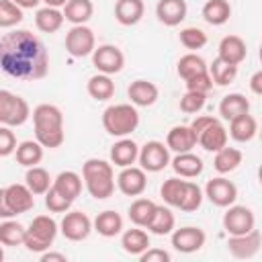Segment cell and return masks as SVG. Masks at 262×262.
I'll list each match as a JSON object with an SVG mask.
<instances>
[{"instance_id": "8d00e7d4", "label": "cell", "mask_w": 262, "mask_h": 262, "mask_svg": "<svg viewBox=\"0 0 262 262\" xmlns=\"http://www.w3.org/2000/svg\"><path fill=\"white\" fill-rule=\"evenodd\" d=\"M207 72H209L213 84H217V86H227L229 82L235 80V76H237V66H231V63H227V61H223V59L217 57V59H213L211 66H207Z\"/></svg>"}, {"instance_id": "681fc988", "label": "cell", "mask_w": 262, "mask_h": 262, "mask_svg": "<svg viewBox=\"0 0 262 262\" xmlns=\"http://www.w3.org/2000/svg\"><path fill=\"white\" fill-rule=\"evenodd\" d=\"M16 149V137L10 131V127L0 125V158H6L10 154H14Z\"/></svg>"}, {"instance_id": "ee69618b", "label": "cell", "mask_w": 262, "mask_h": 262, "mask_svg": "<svg viewBox=\"0 0 262 262\" xmlns=\"http://www.w3.org/2000/svg\"><path fill=\"white\" fill-rule=\"evenodd\" d=\"M23 20V8L16 6L12 0H0V27L10 29Z\"/></svg>"}, {"instance_id": "83f0119b", "label": "cell", "mask_w": 262, "mask_h": 262, "mask_svg": "<svg viewBox=\"0 0 262 262\" xmlns=\"http://www.w3.org/2000/svg\"><path fill=\"white\" fill-rule=\"evenodd\" d=\"M63 20H66L63 18V12L59 8H51V6H43L35 14V25L43 33H55V31H59L61 25H63Z\"/></svg>"}, {"instance_id": "d590c367", "label": "cell", "mask_w": 262, "mask_h": 262, "mask_svg": "<svg viewBox=\"0 0 262 262\" xmlns=\"http://www.w3.org/2000/svg\"><path fill=\"white\" fill-rule=\"evenodd\" d=\"M242 164V151L235 147H221L219 151H215V160H213V168L219 174H227L231 170H235Z\"/></svg>"}, {"instance_id": "6da1fadb", "label": "cell", "mask_w": 262, "mask_h": 262, "mask_svg": "<svg viewBox=\"0 0 262 262\" xmlns=\"http://www.w3.org/2000/svg\"><path fill=\"white\" fill-rule=\"evenodd\" d=\"M0 68L18 80H39L49 70V55L37 35L18 29L0 37Z\"/></svg>"}, {"instance_id": "b9f144b4", "label": "cell", "mask_w": 262, "mask_h": 262, "mask_svg": "<svg viewBox=\"0 0 262 262\" xmlns=\"http://www.w3.org/2000/svg\"><path fill=\"white\" fill-rule=\"evenodd\" d=\"M184 186H186V180H180V178H168L164 180L162 188H160V194L162 199L172 205V207H178L180 205V199L184 194Z\"/></svg>"}, {"instance_id": "d6a6232c", "label": "cell", "mask_w": 262, "mask_h": 262, "mask_svg": "<svg viewBox=\"0 0 262 262\" xmlns=\"http://www.w3.org/2000/svg\"><path fill=\"white\" fill-rule=\"evenodd\" d=\"M156 203L149 199H135L129 207V219L137 225V227H147L154 213H156Z\"/></svg>"}, {"instance_id": "9f6ffc18", "label": "cell", "mask_w": 262, "mask_h": 262, "mask_svg": "<svg viewBox=\"0 0 262 262\" xmlns=\"http://www.w3.org/2000/svg\"><path fill=\"white\" fill-rule=\"evenodd\" d=\"M16 6H20V8H35L41 0H12Z\"/></svg>"}, {"instance_id": "7bdbcfd3", "label": "cell", "mask_w": 262, "mask_h": 262, "mask_svg": "<svg viewBox=\"0 0 262 262\" xmlns=\"http://www.w3.org/2000/svg\"><path fill=\"white\" fill-rule=\"evenodd\" d=\"M201 203H203V190H201V186L186 180L184 194H182V199H180L178 209H182V211H186V213H192V211H196V209L201 207Z\"/></svg>"}, {"instance_id": "c3c4849f", "label": "cell", "mask_w": 262, "mask_h": 262, "mask_svg": "<svg viewBox=\"0 0 262 262\" xmlns=\"http://www.w3.org/2000/svg\"><path fill=\"white\" fill-rule=\"evenodd\" d=\"M184 82H186V90H192V92H203V94H207V92L213 88V80H211L209 72L194 74V76H190V78L184 80Z\"/></svg>"}, {"instance_id": "e575fe53", "label": "cell", "mask_w": 262, "mask_h": 262, "mask_svg": "<svg viewBox=\"0 0 262 262\" xmlns=\"http://www.w3.org/2000/svg\"><path fill=\"white\" fill-rule=\"evenodd\" d=\"M14 154H16V162L20 166L31 168V166H37L43 160V145L39 141H23V143L16 145Z\"/></svg>"}, {"instance_id": "ac0fdd59", "label": "cell", "mask_w": 262, "mask_h": 262, "mask_svg": "<svg viewBox=\"0 0 262 262\" xmlns=\"http://www.w3.org/2000/svg\"><path fill=\"white\" fill-rule=\"evenodd\" d=\"M248 55V49H246V41L237 35H227L221 39L219 43V59L231 63V66H239Z\"/></svg>"}, {"instance_id": "d4e9b609", "label": "cell", "mask_w": 262, "mask_h": 262, "mask_svg": "<svg viewBox=\"0 0 262 262\" xmlns=\"http://www.w3.org/2000/svg\"><path fill=\"white\" fill-rule=\"evenodd\" d=\"M59 194H63L68 201H76L78 196H80V192H82V178H80V174H76V172H72V170H66V172H59L57 174V178L53 180V184H51Z\"/></svg>"}, {"instance_id": "277c9868", "label": "cell", "mask_w": 262, "mask_h": 262, "mask_svg": "<svg viewBox=\"0 0 262 262\" xmlns=\"http://www.w3.org/2000/svg\"><path fill=\"white\" fill-rule=\"evenodd\" d=\"M137 125H139V113L133 104L127 102L111 104L102 113V127L113 137H127L137 129Z\"/></svg>"}, {"instance_id": "52a82bcc", "label": "cell", "mask_w": 262, "mask_h": 262, "mask_svg": "<svg viewBox=\"0 0 262 262\" xmlns=\"http://www.w3.org/2000/svg\"><path fill=\"white\" fill-rule=\"evenodd\" d=\"M96 41L92 29L86 25H74L66 35V49L72 57H86L94 51Z\"/></svg>"}, {"instance_id": "8992f818", "label": "cell", "mask_w": 262, "mask_h": 262, "mask_svg": "<svg viewBox=\"0 0 262 262\" xmlns=\"http://www.w3.org/2000/svg\"><path fill=\"white\" fill-rule=\"evenodd\" d=\"M31 117L29 102L10 90H0V125L18 127Z\"/></svg>"}, {"instance_id": "9c48e42d", "label": "cell", "mask_w": 262, "mask_h": 262, "mask_svg": "<svg viewBox=\"0 0 262 262\" xmlns=\"http://www.w3.org/2000/svg\"><path fill=\"white\" fill-rule=\"evenodd\" d=\"M92 63L100 74H117L125 66V55L117 45H100L92 51Z\"/></svg>"}, {"instance_id": "3957f363", "label": "cell", "mask_w": 262, "mask_h": 262, "mask_svg": "<svg viewBox=\"0 0 262 262\" xmlns=\"http://www.w3.org/2000/svg\"><path fill=\"white\" fill-rule=\"evenodd\" d=\"M82 178H84V184H86L90 196H94L98 201L108 199L115 192L113 166L104 160H98V158L86 160L82 166Z\"/></svg>"}, {"instance_id": "4dcf8cb0", "label": "cell", "mask_w": 262, "mask_h": 262, "mask_svg": "<svg viewBox=\"0 0 262 262\" xmlns=\"http://www.w3.org/2000/svg\"><path fill=\"white\" fill-rule=\"evenodd\" d=\"M94 229L102 237H115L123 229V219H121V215L117 211H102L94 219Z\"/></svg>"}, {"instance_id": "44dd1931", "label": "cell", "mask_w": 262, "mask_h": 262, "mask_svg": "<svg viewBox=\"0 0 262 262\" xmlns=\"http://www.w3.org/2000/svg\"><path fill=\"white\" fill-rule=\"evenodd\" d=\"M166 145L168 149L176 151V154H182V151H190L194 145H196V135L192 133L190 127L186 125H176L168 131L166 135Z\"/></svg>"}, {"instance_id": "7c38bea8", "label": "cell", "mask_w": 262, "mask_h": 262, "mask_svg": "<svg viewBox=\"0 0 262 262\" xmlns=\"http://www.w3.org/2000/svg\"><path fill=\"white\" fill-rule=\"evenodd\" d=\"M92 231V221L82 211H70L61 219V233L70 242H82Z\"/></svg>"}, {"instance_id": "d6986e66", "label": "cell", "mask_w": 262, "mask_h": 262, "mask_svg": "<svg viewBox=\"0 0 262 262\" xmlns=\"http://www.w3.org/2000/svg\"><path fill=\"white\" fill-rule=\"evenodd\" d=\"M186 2L184 0H160L156 6V14L160 23L166 27H176L186 18Z\"/></svg>"}, {"instance_id": "74e56055", "label": "cell", "mask_w": 262, "mask_h": 262, "mask_svg": "<svg viewBox=\"0 0 262 262\" xmlns=\"http://www.w3.org/2000/svg\"><path fill=\"white\" fill-rule=\"evenodd\" d=\"M25 184L29 186V190L33 194H45L51 186V178H49V172L41 166H31L25 174Z\"/></svg>"}, {"instance_id": "f546056e", "label": "cell", "mask_w": 262, "mask_h": 262, "mask_svg": "<svg viewBox=\"0 0 262 262\" xmlns=\"http://www.w3.org/2000/svg\"><path fill=\"white\" fill-rule=\"evenodd\" d=\"M231 16V6L227 0H207L203 6V18L209 25H225Z\"/></svg>"}, {"instance_id": "60d3db41", "label": "cell", "mask_w": 262, "mask_h": 262, "mask_svg": "<svg viewBox=\"0 0 262 262\" xmlns=\"http://www.w3.org/2000/svg\"><path fill=\"white\" fill-rule=\"evenodd\" d=\"M201 72H207V63L201 55L196 53H186L178 59V76L182 80H188L190 76L194 74H201Z\"/></svg>"}, {"instance_id": "5bb4252c", "label": "cell", "mask_w": 262, "mask_h": 262, "mask_svg": "<svg viewBox=\"0 0 262 262\" xmlns=\"http://www.w3.org/2000/svg\"><path fill=\"white\" fill-rule=\"evenodd\" d=\"M207 199L217 207H229L237 199V186L227 178H211L205 186Z\"/></svg>"}, {"instance_id": "7dc6e473", "label": "cell", "mask_w": 262, "mask_h": 262, "mask_svg": "<svg viewBox=\"0 0 262 262\" xmlns=\"http://www.w3.org/2000/svg\"><path fill=\"white\" fill-rule=\"evenodd\" d=\"M45 205L51 213H66L72 207V201H68L63 194H59L53 186H49V190L45 192Z\"/></svg>"}, {"instance_id": "7a4b0ae2", "label": "cell", "mask_w": 262, "mask_h": 262, "mask_svg": "<svg viewBox=\"0 0 262 262\" xmlns=\"http://www.w3.org/2000/svg\"><path fill=\"white\" fill-rule=\"evenodd\" d=\"M35 137L43 147H59L66 139L63 133V115L55 104H39L33 111Z\"/></svg>"}, {"instance_id": "db71d44e", "label": "cell", "mask_w": 262, "mask_h": 262, "mask_svg": "<svg viewBox=\"0 0 262 262\" xmlns=\"http://www.w3.org/2000/svg\"><path fill=\"white\" fill-rule=\"evenodd\" d=\"M250 88H252L254 94H262V72H256L250 78Z\"/></svg>"}, {"instance_id": "cb8c5ba5", "label": "cell", "mask_w": 262, "mask_h": 262, "mask_svg": "<svg viewBox=\"0 0 262 262\" xmlns=\"http://www.w3.org/2000/svg\"><path fill=\"white\" fill-rule=\"evenodd\" d=\"M137 154H139V147L133 139H127V137H121L113 147H111V162L119 168H125V166H133L135 160H137Z\"/></svg>"}, {"instance_id": "f35d334b", "label": "cell", "mask_w": 262, "mask_h": 262, "mask_svg": "<svg viewBox=\"0 0 262 262\" xmlns=\"http://www.w3.org/2000/svg\"><path fill=\"white\" fill-rule=\"evenodd\" d=\"M174 223H176V219H174V213H172L170 209H166V207H156V213H154V217H151L147 229H149L151 233H156V235H168V233H172Z\"/></svg>"}, {"instance_id": "bcb514c9", "label": "cell", "mask_w": 262, "mask_h": 262, "mask_svg": "<svg viewBox=\"0 0 262 262\" xmlns=\"http://www.w3.org/2000/svg\"><path fill=\"white\" fill-rule=\"evenodd\" d=\"M205 98H207V94H203V92L186 90V94L180 98V111L182 113H188V115L199 113L205 106Z\"/></svg>"}, {"instance_id": "8fae6325", "label": "cell", "mask_w": 262, "mask_h": 262, "mask_svg": "<svg viewBox=\"0 0 262 262\" xmlns=\"http://www.w3.org/2000/svg\"><path fill=\"white\" fill-rule=\"evenodd\" d=\"M260 244H262V235H260V231L254 227V229L248 231V233L229 235V239H227V250H229V254H231L233 258L246 260V258H252V256L258 254Z\"/></svg>"}, {"instance_id": "9a60e30c", "label": "cell", "mask_w": 262, "mask_h": 262, "mask_svg": "<svg viewBox=\"0 0 262 262\" xmlns=\"http://www.w3.org/2000/svg\"><path fill=\"white\" fill-rule=\"evenodd\" d=\"M205 239H207L205 231L199 227H190V225L180 227L172 233V246H174V250H178L182 254H192V252L201 250L205 246Z\"/></svg>"}, {"instance_id": "5b68a950", "label": "cell", "mask_w": 262, "mask_h": 262, "mask_svg": "<svg viewBox=\"0 0 262 262\" xmlns=\"http://www.w3.org/2000/svg\"><path fill=\"white\" fill-rule=\"evenodd\" d=\"M55 235H57V223H55V219L49 217V215H37L31 221V225H29V229L25 233L23 246L29 252H45L53 244Z\"/></svg>"}, {"instance_id": "1f68e13d", "label": "cell", "mask_w": 262, "mask_h": 262, "mask_svg": "<svg viewBox=\"0 0 262 262\" xmlns=\"http://www.w3.org/2000/svg\"><path fill=\"white\" fill-rule=\"evenodd\" d=\"M86 90H88V94H90L94 100H108V98H113V94H115V82L111 80V76L98 72L96 76H92V78L88 80Z\"/></svg>"}, {"instance_id": "6f0895ef", "label": "cell", "mask_w": 262, "mask_h": 262, "mask_svg": "<svg viewBox=\"0 0 262 262\" xmlns=\"http://www.w3.org/2000/svg\"><path fill=\"white\" fill-rule=\"evenodd\" d=\"M41 2H45V6H51V8H59V6H63L68 0H41Z\"/></svg>"}, {"instance_id": "816d5d0a", "label": "cell", "mask_w": 262, "mask_h": 262, "mask_svg": "<svg viewBox=\"0 0 262 262\" xmlns=\"http://www.w3.org/2000/svg\"><path fill=\"white\" fill-rule=\"evenodd\" d=\"M213 121H215V117H207V115H201V117H196V119H194V121H192L188 127L192 129V133H194V135H199V133H201V131H203V129H205L209 123H213Z\"/></svg>"}, {"instance_id": "f6af8a7d", "label": "cell", "mask_w": 262, "mask_h": 262, "mask_svg": "<svg viewBox=\"0 0 262 262\" xmlns=\"http://www.w3.org/2000/svg\"><path fill=\"white\" fill-rule=\"evenodd\" d=\"M180 43L186 49H201L207 45V33L199 27H186L180 31Z\"/></svg>"}, {"instance_id": "30bf717a", "label": "cell", "mask_w": 262, "mask_h": 262, "mask_svg": "<svg viewBox=\"0 0 262 262\" xmlns=\"http://www.w3.org/2000/svg\"><path fill=\"white\" fill-rule=\"evenodd\" d=\"M137 160H139V164L145 172H160L170 164L168 145H164L162 141H147L139 149Z\"/></svg>"}, {"instance_id": "603a6c76", "label": "cell", "mask_w": 262, "mask_h": 262, "mask_svg": "<svg viewBox=\"0 0 262 262\" xmlns=\"http://www.w3.org/2000/svg\"><path fill=\"white\" fill-rule=\"evenodd\" d=\"M143 0H117L115 4V18L125 27L137 25L143 18Z\"/></svg>"}, {"instance_id": "e0dca14e", "label": "cell", "mask_w": 262, "mask_h": 262, "mask_svg": "<svg viewBox=\"0 0 262 262\" xmlns=\"http://www.w3.org/2000/svg\"><path fill=\"white\" fill-rule=\"evenodd\" d=\"M196 143L207 151H219L227 145V129L215 119L196 135Z\"/></svg>"}, {"instance_id": "4316f807", "label": "cell", "mask_w": 262, "mask_h": 262, "mask_svg": "<svg viewBox=\"0 0 262 262\" xmlns=\"http://www.w3.org/2000/svg\"><path fill=\"white\" fill-rule=\"evenodd\" d=\"M172 168L182 178H194L203 172V160L192 151H182L172 160Z\"/></svg>"}, {"instance_id": "ffe728a7", "label": "cell", "mask_w": 262, "mask_h": 262, "mask_svg": "<svg viewBox=\"0 0 262 262\" xmlns=\"http://www.w3.org/2000/svg\"><path fill=\"white\" fill-rule=\"evenodd\" d=\"M127 94L131 98V102L135 106H151L158 96H160V90L154 82H147V80H135L131 82V86L127 88Z\"/></svg>"}, {"instance_id": "f907efd6", "label": "cell", "mask_w": 262, "mask_h": 262, "mask_svg": "<svg viewBox=\"0 0 262 262\" xmlns=\"http://www.w3.org/2000/svg\"><path fill=\"white\" fill-rule=\"evenodd\" d=\"M141 262H170V254L162 248H147L139 254Z\"/></svg>"}, {"instance_id": "484cf974", "label": "cell", "mask_w": 262, "mask_h": 262, "mask_svg": "<svg viewBox=\"0 0 262 262\" xmlns=\"http://www.w3.org/2000/svg\"><path fill=\"white\" fill-rule=\"evenodd\" d=\"M94 4L92 0H68L63 4V18L72 25H84L92 18Z\"/></svg>"}, {"instance_id": "11a10c76", "label": "cell", "mask_w": 262, "mask_h": 262, "mask_svg": "<svg viewBox=\"0 0 262 262\" xmlns=\"http://www.w3.org/2000/svg\"><path fill=\"white\" fill-rule=\"evenodd\" d=\"M66 262L68 258L63 256V254H59V252H41V262Z\"/></svg>"}, {"instance_id": "680465c9", "label": "cell", "mask_w": 262, "mask_h": 262, "mask_svg": "<svg viewBox=\"0 0 262 262\" xmlns=\"http://www.w3.org/2000/svg\"><path fill=\"white\" fill-rule=\"evenodd\" d=\"M2 258H4V252H2V248H0V260H2Z\"/></svg>"}, {"instance_id": "2e32d148", "label": "cell", "mask_w": 262, "mask_h": 262, "mask_svg": "<svg viewBox=\"0 0 262 262\" xmlns=\"http://www.w3.org/2000/svg\"><path fill=\"white\" fill-rule=\"evenodd\" d=\"M4 194H6V203L8 207L12 209L14 215H20V213H27L35 207V196L33 192L29 190L27 184H10L4 188Z\"/></svg>"}, {"instance_id": "836d02e7", "label": "cell", "mask_w": 262, "mask_h": 262, "mask_svg": "<svg viewBox=\"0 0 262 262\" xmlns=\"http://www.w3.org/2000/svg\"><path fill=\"white\" fill-rule=\"evenodd\" d=\"M121 246L127 254L131 256H139L143 250L149 248V235L143 231V229H127L121 237Z\"/></svg>"}, {"instance_id": "ba28073f", "label": "cell", "mask_w": 262, "mask_h": 262, "mask_svg": "<svg viewBox=\"0 0 262 262\" xmlns=\"http://www.w3.org/2000/svg\"><path fill=\"white\" fill-rule=\"evenodd\" d=\"M223 227L229 235H242L256 227V217L252 209L244 205H229V209L223 215Z\"/></svg>"}, {"instance_id": "ab89813d", "label": "cell", "mask_w": 262, "mask_h": 262, "mask_svg": "<svg viewBox=\"0 0 262 262\" xmlns=\"http://www.w3.org/2000/svg\"><path fill=\"white\" fill-rule=\"evenodd\" d=\"M25 233H27V229L18 221L6 219L4 223H0V244H4V246H23Z\"/></svg>"}, {"instance_id": "f1b7e54d", "label": "cell", "mask_w": 262, "mask_h": 262, "mask_svg": "<svg viewBox=\"0 0 262 262\" xmlns=\"http://www.w3.org/2000/svg\"><path fill=\"white\" fill-rule=\"evenodd\" d=\"M248 111H250V100H248L244 94H239V92L227 94V96H223V100L219 102V115H221L223 119H227V121H231L233 117L244 115V113H248Z\"/></svg>"}, {"instance_id": "7402d4cb", "label": "cell", "mask_w": 262, "mask_h": 262, "mask_svg": "<svg viewBox=\"0 0 262 262\" xmlns=\"http://www.w3.org/2000/svg\"><path fill=\"white\" fill-rule=\"evenodd\" d=\"M256 133H258V123L250 113L237 115L229 121V135L239 143L252 141L256 137Z\"/></svg>"}, {"instance_id": "4fadbf2b", "label": "cell", "mask_w": 262, "mask_h": 262, "mask_svg": "<svg viewBox=\"0 0 262 262\" xmlns=\"http://www.w3.org/2000/svg\"><path fill=\"white\" fill-rule=\"evenodd\" d=\"M117 186L127 196H139L145 190V186H147L145 170L143 168H137V166H125V168H121V172L117 176Z\"/></svg>"}, {"instance_id": "f5cc1de1", "label": "cell", "mask_w": 262, "mask_h": 262, "mask_svg": "<svg viewBox=\"0 0 262 262\" xmlns=\"http://www.w3.org/2000/svg\"><path fill=\"white\" fill-rule=\"evenodd\" d=\"M12 217H14V213H12V209L8 207V203H6L4 188H0V219H12Z\"/></svg>"}]
</instances>
